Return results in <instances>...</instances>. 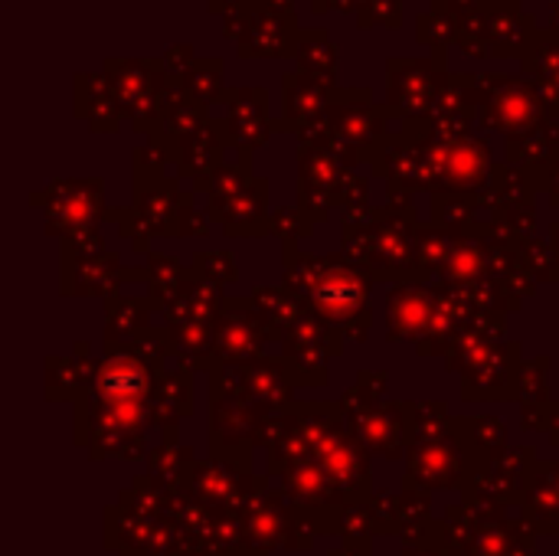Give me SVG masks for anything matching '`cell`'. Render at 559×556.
Returning <instances> with one entry per match:
<instances>
[{
  "mask_svg": "<svg viewBox=\"0 0 559 556\" xmlns=\"http://www.w3.org/2000/svg\"><path fill=\"white\" fill-rule=\"evenodd\" d=\"M478 472H485V469H475L472 452L462 449L455 439H449V442L423 439L409 449V472H406L403 488H426V492L462 488L465 492Z\"/></svg>",
  "mask_w": 559,
  "mask_h": 556,
  "instance_id": "1",
  "label": "cell"
},
{
  "mask_svg": "<svg viewBox=\"0 0 559 556\" xmlns=\"http://www.w3.org/2000/svg\"><path fill=\"white\" fill-rule=\"evenodd\" d=\"M521 508H524V521L537 534L559 537V462H554V465L534 462L531 465Z\"/></svg>",
  "mask_w": 559,
  "mask_h": 556,
  "instance_id": "2",
  "label": "cell"
},
{
  "mask_svg": "<svg viewBox=\"0 0 559 556\" xmlns=\"http://www.w3.org/2000/svg\"><path fill=\"white\" fill-rule=\"evenodd\" d=\"M403 556H452L449 554V547H445V531H442V521H436V528H432L429 541H423V544H409Z\"/></svg>",
  "mask_w": 559,
  "mask_h": 556,
  "instance_id": "3",
  "label": "cell"
},
{
  "mask_svg": "<svg viewBox=\"0 0 559 556\" xmlns=\"http://www.w3.org/2000/svg\"><path fill=\"white\" fill-rule=\"evenodd\" d=\"M331 556H370V541H341V547H334Z\"/></svg>",
  "mask_w": 559,
  "mask_h": 556,
  "instance_id": "4",
  "label": "cell"
}]
</instances>
